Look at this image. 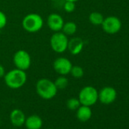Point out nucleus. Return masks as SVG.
Instances as JSON below:
<instances>
[{"label": "nucleus", "instance_id": "obj_1", "mask_svg": "<svg viewBox=\"0 0 129 129\" xmlns=\"http://www.w3.org/2000/svg\"><path fill=\"white\" fill-rule=\"evenodd\" d=\"M27 76L25 71L15 69L7 73L4 76V81L6 86L11 89L16 90L22 87L27 82Z\"/></svg>", "mask_w": 129, "mask_h": 129}, {"label": "nucleus", "instance_id": "obj_2", "mask_svg": "<svg viewBox=\"0 0 129 129\" xmlns=\"http://www.w3.org/2000/svg\"><path fill=\"white\" fill-rule=\"evenodd\" d=\"M37 93L43 100H51L54 98L58 92L54 81L48 78H41L36 84Z\"/></svg>", "mask_w": 129, "mask_h": 129}, {"label": "nucleus", "instance_id": "obj_3", "mask_svg": "<svg viewBox=\"0 0 129 129\" xmlns=\"http://www.w3.org/2000/svg\"><path fill=\"white\" fill-rule=\"evenodd\" d=\"M43 26V20L37 13H30L22 20V27L28 33H37L42 29Z\"/></svg>", "mask_w": 129, "mask_h": 129}, {"label": "nucleus", "instance_id": "obj_4", "mask_svg": "<svg viewBox=\"0 0 129 129\" xmlns=\"http://www.w3.org/2000/svg\"><path fill=\"white\" fill-rule=\"evenodd\" d=\"M78 100L81 105L92 106L98 100V91L92 86H86L79 92Z\"/></svg>", "mask_w": 129, "mask_h": 129}, {"label": "nucleus", "instance_id": "obj_5", "mask_svg": "<svg viewBox=\"0 0 129 129\" xmlns=\"http://www.w3.org/2000/svg\"><path fill=\"white\" fill-rule=\"evenodd\" d=\"M69 39L64 33L55 32L50 38V46L52 49L57 53H63L68 49Z\"/></svg>", "mask_w": 129, "mask_h": 129}, {"label": "nucleus", "instance_id": "obj_6", "mask_svg": "<svg viewBox=\"0 0 129 129\" xmlns=\"http://www.w3.org/2000/svg\"><path fill=\"white\" fill-rule=\"evenodd\" d=\"M13 62L16 69L26 71L31 66V57L27 51L19 49L13 56Z\"/></svg>", "mask_w": 129, "mask_h": 129}, {"label": "nucleus", "instance_id": "obj_7", "mask_svg": "<svg viewBox=\"0 0 129 129\" xmlns=\"http://www.w3.org/2000/svg\"><path fill=\"white\" fill-rule=\"evenodd\" d=\"M72 64L71 61L66 57H58L53 61V69L59 75H64L70 74Z\"/></svg>", "mask_w": 129, "mask_h": 129}, {"label": "nucleus", "instance_id": "obj_8", "mask_svg": "<svg viewBox=\"0 0 129 129\" xmlns=\"http://www.w3.org/2000/svg\"><path fill=\"white\" fill-rule=\"evenodd\" d=\"M102 27L103 30L110 34H116L118 33L121 27V21L114 16H110L106 18H104L103 23H102Z\"/></svg>", "mask_w": 129, "mask_h": 129}, {"label": "nucleus", "instance_id": "obj_9", "mask_svg": "<svg viewBox=\"0 0 129 129\" xmlns=\"http://www.w3.org/2000/svg\"><path fill=\"white\" fill-rule=\"evenodd\" d=\"M117 96L116 90L111 87H103L98 93V100L103 104L108 105L112 103Z\"/></svg>", "mask_w": 129, "mask_h": 129}, {"label": "nucleus", "instance_id": "obj_10", "mask_svg": "<svg viewBox=\"0 0 129 129\" xmlns=\"http://www.w3.org/2000/svg\"><path fill=\"white\" fill-rule=\"evenodd\" d=\"M46 22L49 28L54 32L61 31L64 23L63 18L60 15L56 13L50 14L47 18Z\"/></svg>", "mask_w": 129, "mask_h": 129}, {"label": "nucleus", "instance_id": "obj_11", "mask_svg": "<svg viewBox=\"0 0 129 129\" xmlns=\"http://www.w3.org/2000/svg\"><path fill=\"white\" fill-rule=\"evenodd\" d=\"M26 116L24 112L18 109H13L9 115L10 121L12 124L15 127H21L24 124Z\"/></svg>", "mask_w": 129, "mask_h": 129}, {"label": "nucleus", "instance_id": "obj_12", "mask_svg": "<svg viewBox=\"0 0 129 129\" xmlns=\"http://www.w3.org/2000/svg\"><path fill=\"white\" fill-rule=\"evenodd\" d=\"M84 41L82 39L79 37H75L72 40H69L68 44V49L71 54L76 55H78L84 48Z\"/></svg>", "mask_w": 129, "mask_h": 129}, {"label": "nucleus", "instance_id": "obj_13", "mask_svg": "<svg viewBox=\"0 0 129 129\" xmlns=\"http://www.w3.org/2000/svg\"><path fill=\"white\" fill-rule=\"evenodd\" d=\"M43 119L37 115H31L26 118L24 124L27 129H41L43 127Z\"/></svg>", "mask_w": 129, "mask_h": 129}, {"label": "nucleus", "instance_id": "obj_14", "mask_svg": "<svg viewBox=\"0 0 129 129\" xmlns=\"http://www.w3.org/2000/svg\"><path fill=\"white\" fill-rule=\"evenodd\" d=\"M77 118L82 122H86L90 119L92 117V110L90 106L81 105L79 108L76 110Z\"/></svg>", "mask_w": 129, "mask_h": 129}, {"label": "nucleus", "instance_id": "obj_15", "mask_svg": "<svg viewBox=\"0 0 129 129\" xmlns=\"http://www.w3.org/2000/svg\"><path fill=\"white\" fill-rule=\"evenodd\" d=\"M61 30L62 33H64L66 36L74 35L77 31V25L73 21H68L66 23H64Z\"/></svg>", "mask_w": 129, "mask_h": 129}, {"label": "nucleus", "instance_id": "obj_16", "mask_svg": "<svg viewBox=\"0 0 129 129\" xmlns=\"http://www.w3.org/2000/svg\"><path fill=\"white\" fill-rule=\"evenodd\" d=\"M54 84L58 90H64L69 85V79L64 75H60L55 79Z\"/></svg>", "mask_w": 129, "mask_h": 129}, {"label": "nucleus", "instance_id": "obj_17", "mask_svg": "<svg viewBox=\"0 0 129 129\" xmlns=\"http://www.w3.org/2000/svg\"><path fill=\"white\" fill-rule=\"evenodd\" d=\"M103 20H104V18L100 12H94L90 13V15H89V21L93 25L102 24Z\"/></svg>", "mask_w": 129, "mask_h": 129}, {"label": "nucleus", "instance_id": "obj_18", "mask_svg": "<svg viewBox=\"0 0 129 129\" xmlns=\"http://www.w3.org/2000/svg\"><path fill=\"white\" fill-rule=\"evenodd\" d=\"M81 105V104L78 98H75V97H72V98L69 99L66 102L67 108L70 110H72V111L77 110Z\"/></svg>", "mask_w": 129, "mask_h": 129}, {"label": "nucleus", "instance_id": "obj_19", "mask_svg": "<svg viewBox=\"0 0 129 129\" xmlns=\"http://www.w3.org/2000/svg\"><path fill=\"white\" fill-rule=\"evenodd\" d=\"M70 74L72 75V77L75 78H81L84 75V70L79 66H74L72 67Z\"/></svg>", "mask_w": 129, "mask_h": 129}, {"label": "nucleus", "instance_id": "obj_20", "mask_svg": "<svg viewBox=\"0 0 129 129\" xmlns=\"http://www.w3.org/2000/svg\"><path fill=\"white\" fill-rule=\"evenodd\" d=\"M64 10L67 13H72L75 9V3L66 1L64 4Z\"/></svg>", "mask_w": 129, "mask_h": 129}, {"label": "nucleus", "instance_id": "obj_21", "mask_svg": "<svg viewBox=\"0 0 129 129\" xmlns=\"http://www.w3.org/2000/svg\"><path fill=\"white\" fill-rule=\"evenodd\" d=\"M7 16L3 12L0 11V30L3 29L7 25Z\"/></svg>", "mask_w": 129, "mask_h": 129}, {"label": "nucleus", "instance_id": "obj_22", "mask_svg": "<svg viewBox=\"0 0 129 129\" xmlns=\"http://www.w3.org/2000/svg\"><path fill=\"white\" fill-rule=\"evenodd\" d=\"M6 75V70H5V68L3 67V66H2L1 64H0V78H3Z\"/></svg>", "mask_w": 129, "mask_h": 129}, {"label": "nucleus", "instance_id": "obj_23", "mask_svg": "<svg viewBox=\"0 0 129 129\" xmlns=\"http://www.w3.org/2000/svg\"><path fill=\"white\" fill-rule=\"evenodd\" d=\"M64 1H69V2H73V3H76L78 0H64Z\"/></svg>", "mask_w": 129, "mask_h": 129}, {"label": "nucleus", "instance_id": "obj_24", "mask_svg": "<svg viewBox=\"0 0 129 129\" xmlns=\"http://www.w3.org/2000/svg\"><path fill=\"white\" fill-rule=\"evenodd\" d=\"M50 1H57V0H50Z\"/></svg>", "mask_w": 129, "mask_h": 129}, {"label": "nucleus", "instance_id": "obj_25", "mask_svg": "<svg viewBox=\"0 0 129 129\" xmlns=\"http://www.w3.org/2000/svg\"><path fill=\"white\" fill-rule=\"evenodd\" d=\"M46 129H51V128H46Z\"/></svg>", "mask_w": 129, "mask_h": 129}]
</instances>
